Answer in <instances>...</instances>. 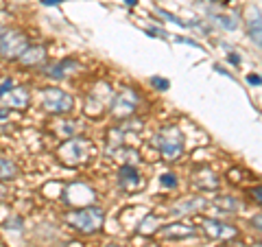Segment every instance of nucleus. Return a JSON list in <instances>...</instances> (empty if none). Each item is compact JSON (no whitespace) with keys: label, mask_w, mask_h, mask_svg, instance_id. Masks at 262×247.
<instances>
[{"label":"nucleus","mask_w":262,"mask_h":247,"mask_svg":"<svg viewBox=\"0 0 262 247\" xmlns=\"http://www.w3.org/2000/svg\"><path fill=\"white\" fill-rule=\"evenodd\" d=\"M247 81H249L251 86H260V77H258V75H249Z\"/></svg>","instance_id":"obj_24"},{"label":"nucleus","mask_w":262,"mask_h":247,"mask_svg":"<svg viewBox=\"0 0 262 247\" xmlns=\"http://www.w3.org/2000/svg\"><path fill=\"white\" fill-rule=\"evenodd\" d=\"M44 5H48V7H55V5H59V3H63V0H42Z\"/></svg>","instance_id":"obj_25"},{"label":"nucleus","mask_w":262,"mask_h":247,"mask_svg":"<svg viewBox=\"0 0 262 247\" xmlns=\"http://www.w3.org/2000/svg\"><path fill=\"white\" fill-rule=\"evenodd\" d=\"M94 153V145L88 138H70L68 142H63L57 151V158L61 160L66 167H79V164L90 162Z\"/></svg>","instance_id":"obj_1"},{"label":"nucleus","mask_w":262,"mask_h":247,"mask_svg":"<svg viewBox=\"0 0 262 247\" xmlns=\"http://www.w3.org/2000/svg\"><path fill=\"white\" fill-rule=\"evenodd\" d=\"M13 88V84H11V79H5L3 84H0V98H3L7 92H9V90Z\"/></svg>","instance_id":"obj_23"},{"label":"nucleus","mask_w":262,"mask_h":247,"mask_svg":"<svg viewBox=\"0 0 262 247\" xmlns=\"http://www.w3.org/2000/svg\"><path fill=\"white\" fill-rule=\"evenodd\" d=\"M249 37L256 42V46H260V11L256 9V15L249 20Z\"/></svg>","instance_id":"obj_17"},{"label":"nucleus","mask_w":262,"mask_h":247,"mask_svg":"<svg viewBox=\"0 0 262 247\" xmlns=\"http://www.w3.org/2000/svg\"><path fill=\"white\" fill-rule=\"evenodd\" d=\"M42 108L48 114H70L75 110V98L68 92H63L59 88H46L42 90Z\"/></svg>","instance_id":"obj_4"},{"label":"nucleus","mask_w":262,"mask_h":247,"mask_svg":"<svg viewBox=\"0 0 262 247\" xmlns=\"http://www.w3.org/2000/svg\"><path fill=\"white\" fill-rule=\"evenodd\" d=\"M162 184L166 186V188H175L177 186V179H175L173 173H164V175H162Z\"/></svg>","instance_id":"obj_20"},{"label":"nucleus","mask_w":262,"mask_h":247,"mask_svg":"<svg viewBox=\"0 0 262 247\" xmlns=\"http://www.w3.org/2000/svg\"><path fill=\"white\" fill-rule=\"evenodd\" d=\"M194 184L201 186V191H216L219 188V177L210 169H201V173L194 175Z\"/></svg>","instance_id":"obj_12"},{"label":"nucleus","mask_w":262,"mask_h":247,"mask_svg":"<svg viewBox=\"0 0 262 247\" xmlns=\"http://www.w3.org/2000/svg\"><path fill=\"white\" fill-rule=\"evenodd\" d=\"M151 86L155 88V90H160V92H164V90H168V81L166 79H160V77H151Z\"/></svg>","instance_id":"obj_19"},{"label":"nucleus","mask_w":262,"mask_h":247,"mask_svg":"<svg viewBox=\"0 0 262 247\" xmlns=\"http://www.w3.org/2000/svg\"><path fill=\"white\" fill-rule=\"evenodd\" d=\"M18 175V167L9 158H0V179H13Z\"/></svg>","instance_id":"obj_15"},{"label":"nucleus","mask_w":262,"mask_h":247,"mask_svg":"<svg viewBox=\"0 0 262 247\" xmlns=\"http://www.w3.org/2000/svg\"><path fill=\"white\" fill-rule=\"evenodd\" d=\"M118 186L125 188V191H129V193H134V191H140V188L144 186V179H142L140 171H138L136 167L127 164V167H122L118 171Z\"/></svg>","instance_id":"obj_7"},{"label":"nucleus","mask_w":262,"mask_h":247,"mask_svg":"<svg viewBox=\"0 0 262 247\" xmlns=\"http://www.w3.org/2000/svg\"><path fill=\"white\" fill-rule=\"evenodd\" d=\"M158 13H160V15H164V18H166V20H170V22H175V24H179V27H188V24H186L184 20H179V18H175V15H173V13H166V11H162V9H160Z\"/></svg>","instance_id":"obj_22"},{"label":"nucleus","mask_w":262,"mask_h":247,"mask_svg":"<svg viewBox=\"0 0 262 247\" xmlns=\"http://www.w3.org/2000/svg\"><path fill=\"white\" fill-rule=\"evenodd\" d=\"M68 70H77V61L66 59L63 64H53V66L46 68V75L53 77V79H63L66 75H68Z\"/></svg>","instance_id":"obj_13"},{"label":"nucleus","mask_w":262,"mask_h":247,"mask_svg":"<svg viewBox=\"0 0 262 247\" xmlns=\"http://www.w3.org/2000/svg\"><path fill=\"white\" fill-rule=\"evenodd\" d=\"M125 3H127V5H131V7H134V5H138V0H125Z\"/></svg>","instance_id":"obj_28"},{"label":"nucleus","mask_w":262,"mask_h":247,"mask_svg":"<svg viewBox=\"0 0 262 247\" xmlns=\"http://www.w3.org/2000/svg\"><path fill=\"white\" fill-rule=\"evenodd\" d=\"M229 61H232V64H236V66H238V64H241V57H238V55H232V57H229Z\"/></svg>","instance_id":"obj_26"},{"label":"nucleus","mask_w":262,"mask_h":247,"mask_svg":"<svg viewBox=\"0 0 262 247\" xmlns=\"http://www.w3.org/2000/svg\"><path fill=\"white\" fill-rule=\"evenodd\" d=\"M203 228H206V234L210 238H219V241H227V238L238 236V230L234 225H227L216 219H203Z\"/></svg>","instance_id":"obj_8"},{"label":"nucleus","mask_w":262,"mask_h":247,"mask_svg":"<svg viewBox=\"0 0 262 247\" xmlns=\"http://www.w3.org/2000/svg\"><path fill=\"white\" fill-rule=\"evenodd\" d=\"M138 103H140V98H138L136 94V90H131V88H122L120 92L112 98V116L114 118H129V116H134L136 110H138Z\"/></svg>","instance_id":"obj_6"},{"label":"nucleus","mask_w":262,"mask_h":247,"mask_svg":"<svg viewBox=\"0 0 262 247\" xmlns=\"http://www.w3.org/2000/svg\"><path fill=\"white\" fill-rule=\"evenodd\" d=\"M253 223H256V230H260V215H256V221H253Z\"/></svg>","instance_id":"obj_27"},{"label":"nucleus","mask_w":262,"mask_h":247,"mask_svg":"<svg viewBox=\"0 0 262 247\" xmlns=\"http://www.w3.org/2000/svg\"><path fill=\"white\" fill-rule=\"evenodd\" d=\"M201 205H203L201 197H194V199H186V201L175 203L173 210H170V215H186V212H194V210H199Z\"/></svg>","instance_id":"obj_14"},{"label":"nucleus","mask_w":262,"mask_h":247,"mask_svg":"<svg viewBox=\"0 0 262 247\" xmlns=\"http://www.w3.org/2000/svg\"><path fill=\"white\" fill-rule=\"evenodd\" d=\"M66 221L79 230L83 234H92V232H98L105 223V215L101 208H94V205H88V208H79L75 212H68L66 215Z\"/></svg>","instance_id":"obj_3"},{"label":"nucleus","mask_w":262,"mask_h":247,"mask_svg":"<svg viewBox=\"0 0 262 247\" xmlns=\"http://www.w3.org/2000/svg\"><path fill=\"white\" fill-rule=\"evenodd\" d=\"M153 225H158V217H153V215H151V217H146V219L142 221V225H140V232L144 234V232H146V228H153Z\"/></svg>","instance_id":"obj_21"},{"label":"nucleus","mask_w":262,"mask_h":247,"mask_svg":"<svg viewBox=\"0 0 262 247\" xmlns=\"http://www.w3.org/2000/svg\"><path fill=\"white\" fill-rule=\"evenodd\" d=\"M107 247H120V245H107Z\"/></svg>","instance_id":"obj_29"},{"label":"nucleus","mask_w":262,"mask_h":247,"mask_svg":"<svg viewBox=\"0 0 262 247\" xmlns=\"http://www.w3.org/2000/svg\"><path fill=\"white\" fill-rule=\"evenodd\" d=\"M216 20H219V24H223L227 31H234L236 27H238V20H232V18H227V15H219Z\"/></svg>","instance_id":"obj_18"},{"label":"nucleus","mask_w":262,"mask_h":247,"mask_svg":"<svg viewBox=\"0 0 262 247\" xmlns=\"http://www.w3.org/2000/svg\"><path fill=\"white\" fill-rule=\"evenodd\" d=\"M3 98H5V103L9 105V108H13V110H27V105H29V90L24 86L11 88Z\"/></svg>","instance_id":"obj_10"},{"label":"nucleus","mask_w":262,"mask_h":247,"mask_svg":"<svg viewBox=\"0 0 262 247\" xmlns=\"http://www.w3.org/2000/svg\"><path fill=\"white\" fill-rule=\"evenodd\" d=\"M214 205L223 210V215H234V212L238 210V201H236L234 197H221V199L214 201Z\"/></svg>","instance_id":"obj_16"},{"label":"nucleus","mask_w":262,"mask_h":247,"mask_svg":"<svg viewBox=\"0 0 262 247\" xmlns=\"http://www.w3.org/2000/svg\"><path fill=\"white\" fill-rule=\"evenodd\" d=\"M155 147L160 149V153L164 155L166 160H179L184 153V134L182 129L175 127V125H166L158 131V136H155Z\"/></svg>","instance_id":"obj_2"},{"label":"nucleus","mask_w":262,"mask_h":247,"mask_svg":"<svg viewBox=\"0 0 262 247\" xmlns=\"http://www.w3.org/2000/svg\"><path fill=\"white\" fill-rule=\"evenodd\" d=\"M27 46H29V37L22 31L9 29L0 33V57H5V59H18Z\"/></svg>","instance_id":"obj_5"},{"label":"nucleus","mask_w":262,"mask_h":247,"mask_svg":"<svg viewBox=\"0 0 262 247\" xmlns=\"http://www.w3.org/2000/svg\"><path fill=\"white\" fill-rule=\"evenodd\" d=\"M46 59V48L44 46H27L22 51V55L18 57V61L22 66H37V64H42Z\"/></svg>","instance_id":"obj_11"},{"label":"nucleus","mask_w":262,"mask_h":247,"mask_svg":"<svg viewBox=\"0 0 262 247\" xmlns=\"http://www.w3.org/2000/svg\"><path fill=\"white\" fill-rule=\"evenodd\" d=\"M196 230L188 223H170L166 228H162V238H168V241H182V238H190L194 236Z\"/></svg>","instance_id":"obj_9"}]
</instances>
